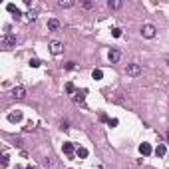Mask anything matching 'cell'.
I'll use <instances>...</instances> for the list:
<instances>
[{
	"mask_svg": "<svg viewBox=\"0 0 169 169\" xmlns=\"http://www.w3.org/2000/svg\"><path fill=\"white\" fill-rule=\"evenodd\" d=\"M155 34H157V28L153 24H143L141 26V36L143 38H155Z\"/></svg>",
	"mask_w": 169,
	"mask_h": 169,
	"instance_id": "1",
	"label": "cell"
},
{
	"mask_svg": "<svg viewBox=\"0 0 169 169\" xmlns=\"http://www.w3.org/2000/svg\"><path fill=\"white\" fill-rule=\"evenodd\" d=\"M126 74H127V76H131V78L139 76V74H141V66H139V64H127Z\"/></svg>",
	"mask_w": 169,
	"mask_h": 169,
	"instance_id": "2",
	"label": "cell"
},
{
	"mask_svg": "<svg viewBox=\"0 0 169 169\" xmlns=\"http://www.w3.org/2000/svg\"><path fill=\"white\" fill-rule=\"evenodd\" d=\"M2 46H4L6 50H10L12 46H16V36H12V34H4V36H2Z\"/></svg>",
	"mask_w": 169,
	"mask_h": 169,
	"instance_id": "3",
	"label": "cell"
},
{
	"mask_svg": "<svg viewBox=\"0 0 169 169\" xmlns=\"http://www.w3.org/2000/svg\"><path fill=\"white\" fill-rule=\"evenodd\" d=\"M50 52H52L54 56H60V54L64 52V44H62V42H58V40L50 42Z\"/></svg>",
	"mask_w": 169,
	"mask_h": 169,
	"instance_id": "4",
	"label": "cell"
},
{
	"mask_svg": "<svg viewBox=\"0 0 169 169\" xmlns=\"http://www.w3.org/2000/svg\"><path fill=\"white\" fill-rule=\"evenodd\" d=\"M12 98H14V100H24V98H26V88H24V86H16V88L12 90Z\"/></svg>",
	"mask_w": 169,
	"mask_h": 169,
	"instance_id": "5",
	"label": "cell"
},
{
	"mask_svg": "<svg viewBox=\"0 0 169 169\" xmlns=\"http://www.w3.org/2000/svg\"><path fill=\"white\" fill-rule=\"evenodd\" d=\"M120 58H122V52H120V50H110L108 60H110L112 64H118V62H120Z\"/></svg>",
	"mask_w": 169,
	"mask_h": 169,
	"instance_id": "6",
	"label": "cell"
},
{
	"mask_svg": "<svg viewBox=\"0 0 169 169\" xmlns=\"http://www.w3.org/2000/svg\"><path fill=\"white\" fill-rule=\"evenodd\" d=\"M6 10H8V12H12V14H14L16 18H20V16H22V12H20V8H18L16 4H12V2H10V4L6 6Z\"/></svg>",
	"mask_w": 169,
	"mask_h": 169,
	"instance_id": "7",
	"label": "cell"
},
{
	"mask_svg": "<svg viewBox=\"0 0 169 169\" xmlns=\"http://www.w3.org/2000/svg\"><path fill=\"white\" fill-rule=\"evenodd\" d=\"M151 151H153V149H151V145H149V143H141V145H139V153H141L143 157H147Z\"/></svg>",
	"mask_w": 169,
	"mask_h": 169,
	"instance_id": "8",
	"label": "cell"
},
{
	"mask_svg": "<svg viewBox=\"0 0 169 169\" xmlns=\"http://www.w3.org/2000/svg\"><path fill=\"white\" fill-rule=\"evenodd\" d=\"M62 149H64V153H66V155H72V153L76 151V147H74V143H70V141H66V143L62 145Z\"/></svg>",
	"mask_w": 169,
	"mask_h": 169,
	"instance_id": "9",
	"label": "cell"
},
{
	"mask_svg": "<svg viewBox=\"0 0 169 169\" xmlns=\"http://www.w3.org/2000/svg\"><path fill=\"white\" fill-rule=\"evenodd\" d=\"M94 6H96L94 0H80V8H84V10H92Z\"/></svg>",
	"mask_w": 169,
	"mask_h": 169,
	"instance_id": "10",
	"label": "cell"
},
{
	"mask_svg": "<svg viewBox=\"0 0 169 169\" xmlns=\"http://www.w3.org/2000/svg\"><path fill=\"white\" fill-rule=\"evenodd\" d=\"M84 100H86V90L74 94V102H76V104H84Z\"/></svg>",
	"mask_w": 169,
	"mask_h": 169,
	"instance_id": "11",
	"label": "cell"
},
{
	"mask_svg": "<svg viewBox=\"0 0 169 169\" xmlns=\"http://www.w3.org/2000/svg\"><path fill=\"white\" fill-rule=\"evenodd\" d=\"M8 122H12V124H18V122H22V112L10 114V116H8Z\"/></svg>",
	"mask_w": 169,
	"mask_h": 169,
	"instance_id": "12",
	"label": "cell"
},
{
	"mask_svg": "<svg viewBox=\"0 0 169 169\" xmlns=\"http://www.w3.org/2000/svg\"><path fill=\"white\" fill-rule=\"evenodd\" d=\"M58 28H60L58 18H50V20H48V30H58Z\"/></svg>",
	"mask_w": 169,
	"mask_h": 169,
	"instance_id": "13",
	"label": "cell"
},
{
	"mask_svg": "<svg viewBox=\"0 0 169 169\" xmlns=\"http://www.w3.org/2000/svg\"><path fill=\"white\" fill-rule=\"evenodd\" d=\"M165 151H167L165 143H159V145L155 147V155H157V157H163V155H165Z\"/></svg>",
	"mask_w": 169,
	"mask_h": 169,
	"instance_id": "14",
	"label": "cell"
},
{
	"mask_svg": "<svg viewBox=\"0 0 169 169\" xmlns=\"http://www.w3.org/2000/svg\"><path fill=\"white\" fill-rule=\"evenodd\" d=\"M88 153H90V151H88L86 147H78V149H76V155H78L80 159H86V157H88Z\"/></svg>",
	"mask_w": 169,
	"mask_h": 169,
	"instance_id": "15",
	"label": "cell"
},
{
	"mask_svg": "<svg viewBox=\"0 0 169 169\" xmlns=\"http://www.w3.org/2000/svg\"><path fill=\"white\" fill-rule=\"evenodd\" d=\"M58 6H60V8H72V6H74V2H72V0H60V2H58Z\"/></svg>",
	"mask_w": 169,
	"mask_h": 169,
	"instance_id": "16",
	"label": "cell"
},
{
	"mask_svg": "<svg viewBox=\"0 0 169 169\" xmlns=\"http://www.w3.org/2000/svg\"><path fill=\"white\" fill-rule=\"evenodd\" d=\"M108 6H110L112 10H116V8H120V6H122V2H120V0H110V2H108Z\"/></svg>",
	"mask_w": 169,
	"mask_h": 169,
	"instance_id": "17",
	"label": "cell"
},
{
	"mask_svg": "<svg viewBox=\"0 0 169 169\" xmlns=\"http://www.w3.org/2000/svg\"><path fill=\"white\" fill-rule=\"evenodd\" d=\"M92 78H94V80H102V78H104V72H102V70H94V72H92Z\"/></svg>",
	"mask_w": 169,
	"mask_h": 169,
	"instance_id": "18",
	"label": "cell"
},
{
	"mask_svg": "<svg viewBox=\"0 0 169 169\" xmlns=\"http://www.w3.org/2000/svg\"><path fill=\"white\" fill-rule=\"evenodd\" d=\"M66 92H68V94H76V86L72 84V82H68V84H66Z\"/></svg>",
	"mask_w": 169,
	"mask_h": 169,
	"instance_id": "19",
	"label": "cell"
},
{
	"mask_svg": "<svg viewBox=\"0 0 169 169\" xmlns=\"http://www.w3.org/2000/svg\"><path fill=\"white\" fill-rule=\"evenodd\" d=\"M40 64H42V62H40L38 58H32V60H30V66H32V68H40Z\"/></svg>",
	"mask_w": 169,
	"mask_h": 169,
	"instance_id": "20",
	"label": "cell"
},
{
	"mask_svg": "<svg viewBox=\"0 0 169 169\" xmlns=\"http://www.w3.org/2000/svg\"><path fill=\"white\" fill-rule=\"evenodd\" d=\"M60 129H64V131H68V129H70V124H68L66 120H62V122H60Z\"/></svg>",
	"mask_w": 169,
	"mask_h": 169,
	"instance_id": "21",
	"label": "cell"
},
{
	"mask_svg": "<svg viewBox=\"0 0 169 169\" xmlns=\"http://www.w3.org/2000/svg\"><path fill=\"white\" fill-rule=\"evenodd\" d=\"M112 36H114V38H120V36H122V28H114V30H112Z\"/></svg>",
	"mask_w": 169,
	"mask_h": 169,
	"instance_id": "22",
	"label": "cell"
},
{
	"mask_svg": "<svg viewBox=\"0 0 169 169\" xmlns=\"http://www.w3.org/2000/svg\"><path fill=\"white\" fill-rule=\"evenodd\" d=\"M26 16H28V20H30V22H34V20H36V12H34V10H30Z\"/></svg>",
	"mask_w": 169,
	"mask_h": 169,
	"instance_id": "23",
	"label": "cell"
},
{
	"mask_svg": "<svg viewBox=\"0 0 169 169\" xmlns=\"http://www.w3.org/2000/svg\"><path fill=\"white\" fill-rule=\"evenodd\" d=\"M64 68L66 70H74L76 68V62H68V64H64Z\"/></svg>",
	"mask_w": 169,
	"mask_h": 169,
	"instance_id": "24",
	"label": "cell"
},
{
	"mask_svg": "<svg viewBox=\"0 0 169 169\" xmlns=\"http://www.w3.org/2000/svg\"><path fill=\"white\" fill-rule=\"evenodd\" d=\"M44 165H46V167H52V165H54L52 157H46V159H44Z\"/></svg>",
	"mask_w": 169,
	"mask_h": 169,
	"instance_id": "25",
	"label": "cell"
},
{
	"mask_svg": "<svg viewBox=\"0 0 169 169\" xmlns=\"http://www.w3.org/2000/svg\"><path fill=\"white\" fill-rule=\"evenodd\" d=\"M8 159H10V157L4 153V155H2V167H6V165H8Z\"/></svg>",
	"mask_w": 169,
	"mask_h": 169,
	"instance_id": "26",
	"label": "cell"
},
{
	"mask_svg": "<svg viewBox=\"0 0 169 169\" xmlns=\"http://www.w3.org/2000/svg\"><path fill=\"white\" fill-rule=\"evenodd\" d=\"M118 124H120L118 120H110V122H108V126H110V127H116V126H118Z\"/></svg>",
	"mask_w": 169,
	"mask_h": 169,
	"instance_id": "27",
	"label": "cell"
},
{
	"mask_svg": "<svg viewBox=\"0 0 169 169\" xmlns=\"http://www.w3.org/2000/svg\"><path fill=\"white\" fill-rule=\"evenodd\" d=\"M24 129H26V131H32V129H34V124H32V122H28V124H26V127H24Z\"/></svg>",
	"mask_w": 169,
	"mask_h": 169,
	"instance_id": "28",
	"label": "cell"
},
{
	"mask_svg": "<svg viewBox=\"0 0 169 169\" xmlns=\"http://www.w3.org/2000/svg\"><path fill=\"white\" fill-rule=\"evenodd\" d=\"M24 169H38L36 165H28V167H24Z\"/></svg>",
	"mask_w": 169,
	"mask_h": 169,
	"instance_id": "29",
	"label": "cell"
},
{
	"mask_svg": "<svg viewBox=\"0 0 169 169\" xmlns=\"http://www.w3.org/2000/svg\"><path fill=\"white\" fill-rule=\"evenodd\" d=\"M165 62H167V66H169V56H167V58H165Z\"/></svg>",
	"mask_w": 169,
	"mask_h": 169,
	"instance_id": "30",
	"label": "cell"
},
{
	"mask_svg": "<svg viewBox=\"0 0 169 169\" xmlns=\"http://www.w3.org/2000/svg\"><path fill=\"white\" fill-rule=\"evenodd\" d=\"M167 139H169V131H167Z\"/></svg>",
	"mask_w": 169,
	"mask_h": 169,
	"instance_id": "31",
	"label": "cell"
}]
</instances>
